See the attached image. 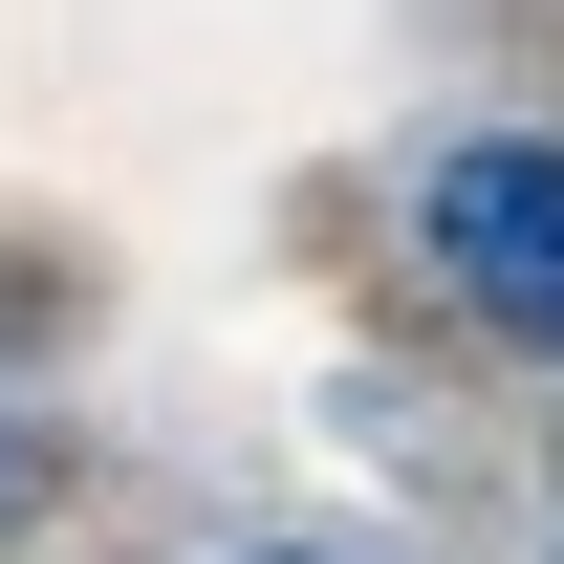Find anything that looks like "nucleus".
<instances>
[{
  "label": "nucleus",
  "instance_id": "3",
  "mask_svg": "<svg viewBox=\"0 0 564 564\" xmlns=\"http://www.w3.org/2000/svg\"><path fill=\"white\" fill-rule=\"evenodd\" d=\"M239 564H326V543H239Z\"/></svg>",
  "mask_w": 564,
  "mask_h": 564
},
{
  "label": "nucleus",
  "instance_id": "2",
  "mask_svg": "<svg viewBox=\"0 0 564 564\" xmlns=\"http://www.w3.org/2000/svg\"><path fill=\"white\" fill-rule=\"evenodd\" d=\"M44 499H66V413H44V369L0 348V543H22Z\"/></svg>",
  "mask_w": 564,
  "mask_h": 564
},
{
  "label": "nucleus",
  "instance_id": "1",
  "mask_svg": "<svg viewBox=\"0 0 564 564\" xmlns=\"http://www.w3.org/2000/svg\"><path fill=\"white\" fill-rule=\"evenodd\" d=\"M391 217H413V261H434L456 326H499L521 369H564V131H434L391 174Z\"/></svg>",
  "mask_w": 564,
  "mask_h": 564
}]
</instances>
